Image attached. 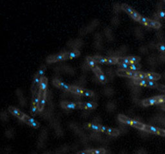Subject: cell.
<instances>
[{"instance_id":"cell-1","label":"cell","mask_w":165,"mask_h":154,"mask_svg":"<svg viewBox=\"0 0 165 154\" xmlns=\"http://www.w3.org/2000/svg\"><path fill=\"white\" fill-rule=\"evenodd\" d=\"M118 119L122 123H126V124H127V125H130L135 128H138V129L142 130H143L145 125H144V124H142L141 123H139L138 121H134V120L129 119L128 118H127L126 116L122 115V114H120L118 115Z\"/></svg>"},{"instance_id":"cell-2","label":"cell","mask_w":165,"mask_h":154,"mask_svg":"<svg viewBox=\"0 0 165 154\" xmlns=\"http://www.w3.org/2000/svg\"><path fill=\"white\" fill-rule=\"evenodd\" d=\"M65 59H69V52H65V53L49 56L47 59V62L48 63H52L56 61H63V60Z\"/></svg>"},{"instance_id":"cell-3","label":"cell","mask_w":165,"mask_h":154,"mask_svg":"<svg viewBox=\"0 0 165 154\" xmlns=\"http://www.w3.org/2000/svg\"><path fill=\"white\" fill-rule=\"evenodd\" d=\"M93 59L97 63L109 64V65H115L118 63V58H103L101 56H94Z\"/></svg>"},{"instance_id":"cell-4","label":"cell","mask_w":165,"mask_h":154,"mask_svg":"<svg viewBox=\"0 0 165 154\" xmlns=\"http://www.w3.org/2000/svg\"><path fill=\"white\" fill-rule=\"evenodd\" d=\"M70 92H72L75 93H77V94H79V95L87 96V97H92L93 96V92H92L91 91H88V90H86V89L78 88V87H76V86H71Z\"/></svg>"},{"instance_id":"cell-5","label":"cell","mask_w":165,"mask_h":154,"mask_svg":"<svg viewBox=\"0 0 165 154\" xmlns=\"http://www.w3.org/2000/svg\"><path fill=\"white\" fill-rule=\"evenodd\" d=\"M122 8L125 11V12L128 13L131 17L134 18L135 20L139 21L141 16L137 12H136L134 9L131 8V7H130L128 5H127L126 4H123L122 5Z\"/></svg>"},{"instance_id":"cell-6","label":"cell","mask_w":165,"mask_h":154,"mask_svg":"<svg viewBox=\"0 0 165 154\" xmlns=\"http://www.w3.org/2000/svg\"><path fill=\"white\" fill-rule=\"evenodd\" d=\"M143 130L148 131V132H150V133L159 135V136H163V137L165 136V130L158 128H156V127H153L150 125H145Z\"/></svg>"},{"instance_id":"cell-7","label":"cell","mask_w":165,"mask_h":154,"mask_svg":"<svg viewBox=\"0 0 165 154\" xmlns=\"http://www.w3.org/2000/svg\"><path fill=\"white\" fill-rule=\"evenodd\" d=\"M164 103L163 100L160 99L159 96H157L155 97H152V98H150L142 101V104L145 107L150 106V105H152L154 104H158V103Z\"/></svg>"},{"instance_id":"cell-8","label":"cell","mask_w":165,"mask_h":154,"mask_svg":"<svg viewBox=\"0 0 165 154\" xmlns=\"http://www.w3.org/2000/svg\"><path fill=\"white\" fill-rule=\"evenodd\" d=\"M100 131H103V132L110 135V136H118L119 135V131L114 129V128H108L106 126H100Z\"/></svg>"},{"instance_id":"cell-9","label":"cell","mask_w":165,"mask_h":154,"mask_svg":"<svg viewBox=\"0 0 165 154\" xmlns=\"http://www.w3.org/2000/svg\"><path fill=\"white\" fill-rule=\"evenodd\" d=\"M137 72H134V71L121 69V70H118L117 74L120 76H125V77L135 78L137 75Z\"/></svg>"},{"instance_id":"cell-10","label":"cell","mask_w":165,"mask_h":154,"mask_svg":"<svg viewBox=\"0 0 165 154\" xmlns=\"http://www.w3.org/2000/svg\"><path fill=\"white\" fill-rule=\"evenodd\" d=\"M93 71L94 72L97 77L99 79V80L101 82H102V83H103V84L106 83L107 82L106 77H105V76H104L103 72H102V70H101L98 66H97L96 68L93 69Z\"/></svg>"},{"instance_id":"cell-11","label":"cell","mask_w":165,"mask_h":154,"mask_svg":"<svg viewBox=\"0 0 165 154\" xmlns=\"http://www.w3.org/2000/svg\"><path fill=\"white\" fill-rule=\"evenodd\" d=\"M61 105L63 108H67V109L80 108V103H71V102H66V101H63V102L61 103Z\"/></svg>"},{"instance_id":"cell-12","label":"cell","mask_w":165,"mask_h":154,"mask_svg":"<svg viewBox=\"0 0 165 154\" xmlns=\"http://www.w3.org/2000/svg\"><path fill=\"white\" fill-rule=\"evenodd\" d=\"M53 84L58 88H60L63 90H65V91H70L71 86H70L69 85H66V84L64 83V82L60 81L58 80H56V79L55 80H53Z\"/></svg>"},{"instance_id":"cell-13","label":"cell","mask_w":165,"mask_h":154,"mask_svg":"<svg viewBox=\"0 0 165 154\" xmlns=\"http://www.w3.org/2000/svg\"><path fill=\"white\" fill-rule=\"evenodd\" d=\"M45 99H46V93L39 92V101L38 103V107H37V110H38L39 112L43 110L45 104Z\"/></svg>"},{"instance_id":"cell-14","label":"cell","mask_w":165,"mask_h":154,"mask_svg":"<svg viewBox=\"0 0 165 154\" xmlns=\"http://www.w3.org/2000/svg\"><path fill=\"white\" fill-rule=\"evenodd\" d=\"M9 110L12 113L13 115H14L15 116H16L17 118H20L21 119L23 120V118H25V116L26 115L25 114H23V112H21V111H20L18 109L14 108L13 107H10L9 108Z\"/></svg>"},{"instance_id":"cell-15","label":"cell","mask_w":165,"mask_h":154,"mask_svg":"<svg viewBox=\"0 0 165 154\" xmlns=\"http://www.w3.org/2000/svg\"><path fill=\"white\" fill-rule=\"evenodd\" d=\"M23 121L26 123H27L28 125H31V126L34 127V128H37L39 126V123H37V121H36L34 119H33L32 118H31L30 117H28V116L27 115H25V118H23Z\"/></svg>"},{"instance_id":"cell-16","label":"cell","mask_w":165,"mask_h":154,"mask_svg":"<svg viewBox=\"0 0 165 154\" xmlns=\"http://www.w3.org/2000/svg\"><path fill=\"white\" fill-rule=\"evenodd\" d=\"M41 78L39 77V76H37V75H36V76L34 78L33 82H32V92L33 93L37 91V88H39L40 86V82H41Z\"/></svg>"},{"instance_id":"cell-17","label":"cell","mask_w":165,"mask_h":154,"mask_svg":"<svg viewBox=\"0 0 165 154\" xmlns=\"http://www.w3.org/2000/svg\"><path fill=\"white\" fill-rule=\"evenodd\" d=\"M47 85H48V80L45 77H43L41 78L40 86L39 88V92L42 93H47Z\"/></svg>"},{"instance_id":"cell-18","label":"cell","mask_w":165,"mask_h":154,"mask_svg":"<svg viewBox=\"0 0 165 154\" xmlns=\"http://www.w3.org/2000/svg\"><path fill=\"white\" fill-rule=\"evenodd\" d=\"M97 104L94 102H90V103H80V108L82 109H87V110H91V109H94L97 107Z\"/></svg>"},{"instance_id":"cell-19","label":"cell","mask_w":165,"mask_h":154,"mask_svg":"<svg viewBox=\"0 0 165 154\" xmlns=\"http://www.w3.org/2000/svg\"><path fill=\"white\" fill-rule=\"evenodd\" d=\"M39 101V91H36L33 93V99H32V106L37 108L38 103Z\"/></svg>"},{"instance_id":"cell-20","label":"cell","mask_w":165,"mask_h":154,"mask_svg":"<svg viewBox=\"0 0 165 154\" xmlns=\"http://www.w3.org/2000/svg\"><path fill=\"white\" fill-rule=\"evenodd\" d=\"M147 80L149 81H157L161 78V76L158 74L156 73H146Z\"/></svg>"},{"instance_id":"cell-21","label":"cell","mask_w":165,"mask_h":154,"mask_svg":"<svg viewBox=\"0 0 165 154\" xmlns=\"http://www.w3.org/2000/svg\"><path fill=\"white\" fill-rule=\"evenodd\" d=\"M146 25L149 26V27H152V28H157V29L159 28L161 26L159 22L148 20V19H147V23H146Z\"/></svg>"},{"instance_id":"cell-22","label":"cell","mask_w":165,"mask_h":154,"mask_svg":"<svg viewBox=\"0 0 165 154\" xmlns=\"http://www.w3.org/2000/svg\"><path fill=\"white\" fill-rule=\"evenodd\" d=\"M87 61L88 66L91 67V69H94L97 66V62H96L94 59H93V57H87Z\"/></svg>"},{"instance_id":"cell-23","label":"cell","mask_w":165,"mask_h":154,"mask_svg":"<svg viewBox=\"0 0 165 154\" xmlns=\"http://www.w3.org/2000/svg\"><path fill=\"white\" fill-rule=\"evenodd\" d=\"M106 150L103 148L97 150H88V154H105Z\"/></svg>"},{"instance_id":"cell-24","label":"cell","mask_w":165,"mask_h":154,"mask_svg":"<svg viewBox=\"0 0 165 154\" xmlns=\"http://www.w3.org/2000/svg\"><path fill=\"white\" fill-rule=\"evenodd\" d=\"M134 84L137 85L148 86V80H137V79H134Z\"/></svg>"},{"instance_id":"cell-25","label":"cell","mask_w":165,"mask_h":154,"mask_svg":"<svg viewBox=\"0 0 165 154\" xmlns=\"http://www.w3.org/2000/svg\"><path fill=\"white\" fill-rule=\"evenodd\" d=\"M118 63L120 64H127V65H132V63L130 62L128 58H118Z\"/></svg>"},{"instance_id":"cell-26","label":"cell","mask_w":165,"mask_h":154,"mask_svg":"<svg viewBox=\"0 0 165 154\" xmlns=\"http://www.w3.org/2000/svg\"><path fill=\"white\" fill-rule=\"evenodd\" d=\"M141 69V66L138 64H132V65H130L128 70L130 71H134V72H137V70H139Z\"/></svg>"},{"instance_id":"cell-27","label":"cell","mask_w":165,"mask_h":154,"mask_svg":"<svg viewBox=\"0 0 165 154\" xmlns=\"http://www.w3.org/2000/svg\"><path fill=\"white\" fill-rule=\"evenodd\" d=\"M80 55V52L78 50H75L71 52H69V59L76 58Z\"/></svg>"},{"instance_id":"cell-28","label":"cell","mask_w":165,"mask_h":154,"mask_svg":"<svg viewBox=\"0 0 165 154\" xmlns=\"http://www.w3.org/2000/svg\"><path fill=\"white\" fill-rule=\"evenodd\" d=\"M45 70H46V67L45 66H41V68L39 69V70H38V72H37V76H39V77L41 78H42L44 76V74H45Z\"/></svg>"},{"instance_id":"cell-29","label":"cell","mask_w":165,"mask_h":154,"mask_svg":"<svg viewBox=\"0 0 165 154\" xmlns=\"http://www.w3.org/2000/svg\"><path fill=\"white\" fill-rule=\"evenodd\" d=\"M134 79H137V80H147V75L146 73H142V72H137V75L136 77Z\"/></svg>"},{"instance_id":"cell-30","label":"cell","mask_w":165,"mask_h":154,"mask_svg":"<svg viewBox=\"0 0 165 154\" xmlns=\"http://www.w3.org/2000/svg\"><path fill=\"white\" fill-rule=\"evenodd\" d=\"M100 126L101 125H95V124H88L87 125V127L88 128H91L97 131H100Z\"/></svg>"},{"instance_id":"cell-31","label":"cell","mask_w":165,"mask_h":154,"mask_svg":"<svg viewBox=\"0 0 165 154\" xmlns=\"http://www.w3.org/2000/svg\"><path fill=\"white\" fill-rule=\"evenodd\" d=\"M130 62L132 64H136L140 61L141 58L139 57H129L128 58Z\"/></svg>"},{"instance_id":"cell-32","label":"cell","mask_w":165,"mask_h":154,"mask_svg":"<svg viewBox=\"0 0 165 154\" xmlns=\"http://www.w3.org/2000/svg\"><path fill=\"white\" fill-rule=\"evenodd\" d=\"M158 85L157 84V82L152 81H149L148 80V87H151V88H156L157 87Z\"/></svg>"},{"instance_id":"cell-33","label":"cell","mask_w":165,"mask_h":154,"mask_svg":"<svg viewBox=\"0 0 165 154\" xmlns=\"http://www.w3.org/2000/svg\"><path fill=\"white\" fill-rule=\"evenodd\" d=\"M157 49H158L159 51L165 52V45H162V44L157 45Z\"/></svg>"},{"instance_id":"cell-34","label":"cell","mask_w":165,"mask_h":154,"mask_svg":"<svg viewBox=\"0 0 165 154\" xmlns=\"http://www.w3.org/2000/svg\"><path fill=\"white\" fill-rule=\"evenodd\" d=\"M157 88L161 91H163L165 92V86H162V85H158L157 86Z\"/></svg>"},{"instance_id":"cell-35","label":"cell","mask_w":165,"mask_h":154,"mask_svg":"<svg viewBox=\"0 0 165 154\" xmlns=\"http://www.w3.org/2000/svg\"><path fill=\"white\" fill-rule=\"evenodd\" d=\"M37 109V108H36V107L32 106V107H31V110H32V114H33V115H35V114H36Z\"/></svg>"},{"instance_id":"cell-36","label":"cell","mask_w":165,"mask_h":154,"mask_svg":"<svg viewBox=\"0 0 165 154\" xmlns=\"http://www.w3.org/2000/svg\"><path fill=\"white\" fill-rule=\"evenodd\" d=\"M159 16L161 17V18H165V12H160L159 14H158Z\"/></svg>"},{"instance_id":"cell-37","label":"cell","mask_w":165,"mask_h":154,"mask_svg":"<svg viewBox=\"0 0 165 154\" xmlns=\"http://www.w3.org/2000/svg\"><path fill=\"white\" fill-rule=\"evenodd\" d=\"M159 97L161 100H163L164 102H165V96H159Z\"/></svg>"},{"instance_id":"cell-38","label":"cell","mask_w":165,"mask_h":154,"mask_svg":"<svg viewBox=\"0 0 165 154\" xmlns=\"http://www.w3.org/2000/svg\"><path fill=\"white\" fill-rule=\"evenodd\" d=\"M161 108H162L163 109V110H165V105H164V106H162V107H161Z\"/></svg>"}]
</instances>
